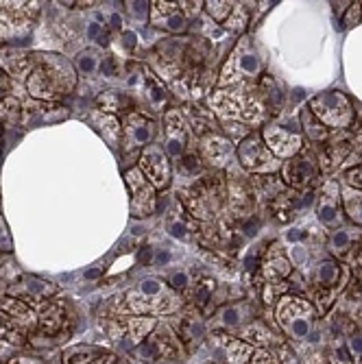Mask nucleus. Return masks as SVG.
Masks as SVG:
<instances>
[{
  "label": "nucleus",
  "instance_id": "nucleus-51",
  "mask_svg": "<svg viewBox=\"0 0 362 364\" xmlns=\"http://www.w3.org/2000/svg\"><path fill=\"white\" fill-rule=\"evenodd\" d=\"M360 3H351V7H349V11H347V18H345V24L347 26H353L358 20H360Z\"/></svg>",
  "mask_w": 362,
  "mask_h": 364
},
{
  "label": "nucleus",
  "instance_id": "nucleus-3",
  "mask_svg": "<svg viewBox=\"0 0 362 364\" xmlns=\"http://www.w3.org/2000/svg\"><path fill=\"white\" fill-rule=\"evenodd\" d=\"M142 362L169 364L183 358V343L171 325H157L134 351Z\"/></svg>",
  "mask_w": 362,
  "mask_h": 364
},
{
  "label": "nucleus",
  "instance_id": "nucleus-21",
  "mask_svg": "<svg viewBox=\"0 0 362 364\" xmlns=\"http://www.w3.org/2000/svg\"><path fill=\"white\" fill-rule=\"evenodd\" d=\"M316 218L325 227H336L341 223V212H339V186L336 183H325L323 196L316 205Z\"/></svg>",
  "mask_w": 362,
  "mask_h": 364
},
{
  "label": "nucleus",
  "instance_id": "nucleus-32",
  "mask_svg": "<svg viewBox=\"0 0 362 364\" xmlns=\"http://www.w3.org/2000/svg\"><path fill=\"white\" fill-rule=\"evenodd\" d=\"M288 273H290V262L282 253L269 255V259L265 262L267 279H284V277H288Z\"/></svg>",
  "mask_w": 362,
  "mask_h": 364
},
{
  "label": "nucleus",
  "instance_id": "nucleus-9",
  "mask_svg": "<svg viewBox=\"0 0 362 364\" xmlns=\"http://www.w3.org/2000/svg\"><path fill=\"white\" fill-rule=\"evenodd\" d=\"M310 109L327 127H347L351 122V105L341 92H323L314 96Z\"/></svg>",
  "mask_w": 362,
  "mask_h": 364
},
{
  "label": "nucleus",
  "instance_id": "nucleus-18",
  "mask_svg": "<svg viewBox=\"0 0 362 364\" xmlns=\"http://www.w3.org/2000/svg\"><path fill=\"white\" fill-rule=\"evenodd\" d=\"M173 329H175V334L181 338V343L188 347L199 345L206 336V323L201 321L199 312H196L194 308H190L181 316H177L173 321Z\"/></svg>",
  "mask_w": 362,
  "mask_h": 364
},
{
  "label": "nucleus",
  "instance_id": "nucleus-13",
  "mask_svg": "<svg viewBox=\"0 0 362 364\" xmlns=\"http://www.w3.org/2000/svg\"><path fill=\"white\" fill-rule=\"evenodd\" d=\"M155 122L151 118H147L144 114H129L124 118V129H122V144H124V153H136L140 149H147L149 142L155 136Z\"/></svg>",
  "mask_w": 362,
  "mask_h": 364
},
{
  "label": "nucleus",
  "instance_id": "nucleus-40",
  "mask_svg": "<svg viewBox=\"0 0 362 364\" xmlns=\"http://www.w3.org/2000/svg\"><path fill=\"white\" fill-rule=\"evenodd\" d=\"M214 299V282L210 279H203L199 286L194 290V304L196 306H206Z\"/></svg>",
  "mask_w": 362,
  "mask_h": 364
},
{
  "label": "nucleus",
  "instance_id": "nucleus-34",
  "mask_svg": "<svg viewBox=\"0 0 362 364\" xmlns=\"http://www.w3.org/2000/svg\"><path fill=\"white\" fill-rule=\"evenodd\" d=\"M245 323V308L243 306H229V308H223L216 316V325L220 327H240Z\"/></svg>",
  "mask_w": 362,
  "mask_h": 364
},
{
  "label": "nucleus",
  "instance_id": "nucleus-56",
  "mask_svg": "<svg viewBox=\"0 0 362 364\" xmlns=\"http://www.w3.org/2000/svg\"><path fill=\"white\" fill-rule=\"evenodd\" d=\"M9 364H44L42 360L33 358V355H20V358H14Z\"/></svg>",
  "mask_w": 362,
  "mask_h": 364
},
{
  "label": "nucleus",
  "instance_id": "nucleus-15",
  "mask_svg": "<svg viewBox=\"0 0 362 364\" xmlns=\"http://www.w3.org/2000/svg\"><path fill=\"white\" fill-rule=\"evenodd\" d=\"M188 144V127L179 112H169L164 118V146H166V155L181 157L186 153Z\"/></svg>",
  "mask_w": 362,
  "mask_h": 364
},
{
  "label": "nucleus",
  "instance_id": "nucleus-23",
  "mask_svg": "<svg viewBox=\"0 0 362 364\" xmlns=\"http://www.w3.org/2000/svg\"><path fill=\"white\" fill-rule=\"evenodd\" d=\"M314 175H316V168L308 157H292L284 166V179L294 188L308 186L314 179Z\"/></svg>",
  "mask_w": 362,
  "mask_h": 364
},
{
  "label": "nucleus",
  "instance_id": "nucleus-55",
  "mask_svg": "<svg viewBox=\"0 0 362 364\" xmlns=\"http://www.w3.org/2000/svg\"><path fill=\"white\" fill-rule=\"evenodd\" d=\"M347 181H349L351 186H356V188H362V166L349 171V173H347Z\"/></svg>",
  "mask_w": 362,
  "mask_h": 364
},
{
  "label": "nucleus",
  "instance_id": "nucleus-50",
  "mask_svg": "<svg viewBox=\"0 0 362 364\" xmlns=\"http://www.w3.org/2000/svg\"><path fill=\"white\" fill-rule=\"evenodd\" d=\"M349 351L356 360H362V336L360 334L349 338Z\"/></svg>",
  "mask_w": 362,
  "mask_h": 364
},
{
  "label": "nucleus",
  "instance_id": "nucleus-57",
  "mask_svg": "<svg viewBox=\"0 0 362 364\" xmlns=\"http://www.w3.org/2000/svg\"><path fill=\"white\" fill-rule=\"evenodd\" d=\"M92 364H116V355L114 353H103V355H98Z\"/></svg>",
  "mask_w": 362,
  "mask_h": 364
},
{
  "label": "nucleus",
  "instance_id": "nucleus-17",
  "mask_svg": "<svg viewBox=\"0 0 362 364\" xmlns=\"http://www.w3.org/2000/svg\"><path fill=\"white\" fill-rule=\"evenodd\" d=\"M151 20L155 26L171 33H181L188 26V16L181 9V3H151Z\"/></svg>",
  "mask_w": 362,
  "mask_h": 364
},
{
  "label": "nucleus",
  "instance_id": "nucleus-11",
  "mask_svg": "<svg viewBox=\"0 0 362 364\" xmlns=\"http://www.w3.org/2000/svg\"><path fill=\"white\" fill-rule=\"evenodd\" d=\"M124 181L129 186L131 192V214L142 218V216H151L157 208V196H155V188L149 183V179L142 175L140 168H131L129 173H124Z\"/></svg>",
  "mask_w": 362,
  "mask_h": 364
},
{
  "label": "nucleus",
  "instance_id": "nucleus-59",
  "mask_svg": "<svg viewBox=\"0 0 362 364\" xmlns=\"http://www.w3.org/2000/svg\"><path fill=\"white\" fill-rule=\"evenodd\" d=\"M120 364H127V362H120Z\"/></svg>",
  "mask_w": 362,
  "mask_h": 364
},
{
  "label": "nucleus",
  "instance_id": "nucleus-28",
  "mask_svg": "<svg viewBox=\"0 0 362 364\" xmlns=\"http://www.w3.org/2000/svg\"><path fill=\"white\" fill-rule=\"evenodd\" d=\"M131 103V98L124 94V92H118V90H107L103 94L96 96V105H98V112L103 114H116V112H122L127 109V105Z\"/></svg>",
  "mask_w": 362,
  "mask_h": 364
},
{
  "label": "nucleus",
  "instance_id": "nucleus-10",
  "mask_svg": "<svg viewBox=\"0 0 362 364\" xmlns=\"http://www.w3.org/2000/svg\"><path fill=\"white\" fill-rule=\"evenodd\" d=\"M238 159H240V164L247 168V171H251V173H273V171H277V159H275V155L269 151V146L262 142V138L260 136H247L240 144H238Z\"/></svg>",
  "mask_w": 362,
  "mask_h": 364
},
{
  "label": "nucleus",
  "instance_id": "nucleus-30",
  "mask_svg": "<svg viewBox=\"0 0 362 364\" xmlns=\"http://www.w3.org/2000/svg\"><path fill=\"white\" fill-rule=\"evenodd\" d=\"M101 63H103V57L96 48H83L79 55H77V61H75V68L79 75L83 77H92L94 73L101 70Z\"/></svg>",
  "mask_w": 362,
  "mask_h": 364
},
{
  "label": "nucleus",
  "instance_id": "nucleus-36",
  "mask_svg": "<svg viewBox=\"0 0 362 364\" xmlns=\"http://www.w3.org/2000/svg\"><path fill=\"white\" fill-rule=\"evenodd\" d=\"M343 198H345V208H347L349 218L362 225V192H358L353 188H347L343 192Z\"/></svg>",
  "mask_w": 362,
  "mask_h": 364
},
{
  "label": "nucleus",
  "instance_id": "nucleus-45",
  "mask_svg": "<svg viewBox=\"0 0 362 364\" xmlns=\"http://www.w3.org/2000/svg\"><path fill=\"white\" fill-rule=\"evenodd\" d=\"M251 364H280V358L273 351H255Z\"/></svg>",
  "mask_w": 362,
  "mask_h": 364
},
{
  "label": "nucleus",
  "instance_id": "nucleus-37",
  "mask_svg": "<svg viewBox=\"0 0 362 364\" xmlns=\"http://www.w3.org/2000/svg\"><path fill=\"white\" fill-rule=\"evenodd\" d=\"M353 242V234H351V229H339L334 231V236L330 238V249L334 255H345L349 251Z\"/></svg>",
  "mask_w": 362,
  "mask_h": 364
},
{
  "label": "nucleus",
  "instance_id": "nucleus-43",
  "mask_svg": "<svg viewBox=\"0 0 362 364\" xmlns=\"http://www.w3.org/2000/svg\"><path fill=\"white\" fill-rule=\"evenodd\" d=\"M201 166V157H196V155H188L179 161V171H183V175H192L196 173Z\"/></svg>",
  "mask_w": 362,
  "mask_h": 364
},
{
  "label": "nucleus",
  "instance_id": "nucleus-27",
  "mask_svg": "<svg viewBox=\"0 0 362 364\" xmlns=\"http://www.w3.org/2000/svg\"><path fill=\"white\" fill-rule=\"evenodd\" d=\"M166 231H169L173 238H177V240H183V242L192 240V236H194V225L186 218L183 208H177V210H173L169 214V218H166Z\"/></svg>",
  "mask_w": 362,
  "mask_h": 364
},
{
  "label": "nucleus",
  "instance_id": "nucleus-29",
  "mask_svg": "<svg viewBox=\"0 0 362 364\" xmlns=\"http://www.w3.org/2000/svg\"><path fill=\"white\" fill-rule=\"evenodd\" d=\"M107 353L103 347H94V345H77L68 349L61 358V364H92L98 355Z\"/></svg>",
  "mask_w": 362,
  "mask_h": 364
},
{
  "label": "nucleus",
  "instance_id": "nucleus-14",
  "mask_svg": "<svg viewBox=\"0 0 362 364\" xmlns=\"http://www.w3.org/2000/svg\"><path fill=\"white\" fill-rule=\"evenodd\" d=\"M38 329L46 338L63 341L70 329V316L65 306L61 301H48L38 314Z\"/></svg>",
  "mask_w": 362,
  "mask_h": 364
},
{
  "label": "nucleus",
  "instance_id": "nucleus-38",
  "mask_svg": "<svg viewBox=\"0 0 362 364\" xmlns=\"http://www.w3.org/2000/svg\"><path fill=\"white\" fill-rule=\"evenodd\" d=\"M206 5V9H208V14H210V18H214L216 22H220V20H227L229 18V14L234 11V3H214V0H210V3H203Z\"/></svg>",
  "mask_w": 362,
  "mask_h": 364
},
{
  "label": "nucleus",
  "instance_id": "nucleus-19",
  "mask_svg": "<svg viewBox=\"0 0 362 364\" xmlns=\"http://www.w3.org/2000/svg\"><path fill=\"white\" fill-rule=\"evenodd\" d=\"M36 57L31 53H22V50H5L0 53V70H5L9 77L26 81L36 68Z\"/></svg>",
  "mask_w": 362,
  "mask_h": 364
},
{
  "label": "nucleus",
  "instance_id": "nucleus-53",
  "mask_svg": "<svg viewBox=\"0 0 362 364\" xmlns=\"http://www.w3.org/2000/svg\"><path fill=\"white\" fill-rule=\"evenodd\" d=\"M173 259V253H171V249H164V251H159L155 257H153V264L155 267H166V264Z\"/></svg>",
  "mask_w": 362,
  "mask_h": 364
},
{
  "label": "nucleus",
  "instance_id": "nucleus-31",
  "mask_svg": "<svg viewBox=\"0 0 362 364\" xmlns=\"http://www.w3.org/2000/svg\"><path fill=\"white\" fill-rule=\"evenodd\" d=\"M22 120V103L16 96H7L3 103H0V124H5L7 129L18 127Z\"/></svg>",
  "mask_w": 362,
  "mask_h": 364
},
{
  "label": "nucleus",
  "instance_id": "nucleus-46",
  "mask_svg": "<svg viewBox=\"0 0 362 364\" xmlns=\"http://www.w3.org/2000/svg\"><path fill=\"white\" fill-rule=\"evenodd\" d=\"M308 238V231L302 229V227H292L286 231V240L292 242V245H304V240Z\"/></svg>",
  "mask_w": 362,
  "mask_h": 364
},
{
  "label": "nucleus",
  "instance_id": "nucleus-6",
  "mask_svg": "<svg viewBox=\"0 0 362 364\" xmlns=\"http://www.w3.org/2000/svg\"><path fill=\"white\" fill-rule=\"evenodd\" d=\"M312 306L297 296H284L277 308V318L284 332L294 341H306L312 329Z\"/></svg>",
  "mask_w": 362,
  "mask_h": 364
},
{
  "label": "nucleus",
  "instance_id": "nucleus-2",
  "mask_svg": "<svg viewBox=\"0 0 362 364\" xmlns=\"http://www.w3.org/2000/svg\"><path fill=\"white\" fill-rule=\"evenodd\" d=\"M181 308L179 294L173 292L166 284L157 277L142 279L136 288L124 294V301L114 306V312H131V314H171Z\"/></svg>",
  "mask_w": 362,
  "mask_h": 364
},
{
  "label": "nucleus",
  "instance_id": "nucleus-4",
  "mask_svg": "<svg viewBox=\"0 0 362 364\" xmlns=\"http://www.w3.org/2000/svg\"><path fill=\"white\" fill-rule=\"evenodd\" d=\"M212 107L225 120H243V122H260L262 107L255 98L247 96L243 90H218L212 96Z\"/></svg>",
  "mask_w": 362,
  "mask_h": 364
},
{
  "label": "nucleus",
  "instance_id": "nucleus-41",
  "mask_svg": "<svg viewBox=\"0 0 362 364\" xmlns=\"http://www.w3.org/2000/svg\"><path fill=\"white\" fill-rule=\"evenodd\" d=\"M11 249H14V245H11L9 225L3 216V205H0V253H9Z\"/></svg>",
  "mask_w": 362,
  "mask_h": 364
},
{
  "label": "nucleus",
  "instance_id": "nucleus-7",
  "mask_svg": "<svg viewBox=\"0 0 362 364\" xmlns=\"http://www.w3.org/2000/svg\"><path fill=\"white\" fill-rule=\"evenodd\" d=\"M57 292H59L57 284H50L36 275H20V279L7 288V296L24 301L33 310H42L48 304V299H53Z\"/></svg>",
  "mask_w": 362,
  "mask_h": 364
},
{
  "label": "nucleus",
  "instance_id": "nucleus-54",
  "mask_svg": "<svg viewBox=\"0 0 362 364\" xmlns=\"http://www.w3.org/2000/svg\"><path fill=\"white\" fill-rule=\"evenodd\" d=\"M122 44H124V48L134 50L136 44H138V36H136L134 31H122Z\"/></svg>",
  "mask_w": 362,
  "mask_h": 364
},
{
  "label": "nucleus",
  "instance_id": "nucleus-8",
  "mask_svg": "<svg viewBox=\"0 0 362 364\" xmlns=\"http://www.w3.org/2000/svg\"><path fill=\"white\" fill-rule=\"evenodd\" d=\"M40 3H0V40H14L28 31Z\"/></svg>",
  "mask_w": 362,
  "mask_h": 364
},
{
  "label": "nucleus",
  "instance_id": "nucleus-42",
  "mask_svg": "<svg viewBox=\"0 0 362 364\" xmlns=\"http://www.w3.org/2000/svg\"><path fill=\"white\" fill-rule=\"evenodd\" d=\"M290 259H292L294 267L306 269L308 264H310V251H308L304 245H292V249H290Z\"/></svg>",
  "mask_w": 362,
  "mask_h": 364
},
{
  "label": "nucleus",
  "instance_id": "nucleus-49",
  "mask_svg": "<svg viewBox=\"0 0 362 364\" xmlns=\"http://www.w3.org/2000/svg\"><path fill=\"white\" fill-rule=\"evenodd\" d=\"M169 284H171L173 288H188L190 277H188V273H173V275L169 277Z\"/></svg>",
  "mask_w": 362,
  "mask_h": 364
},
{
  "label": "nucleus",
  "instance_id": "nucleus-24",
  "mask_svg": "<svg viewBox=\"0 0 362 364\" xmlns=\"http://www.w3.org/2000/svg\"><path fill=\"white\" fill-rule=\"evenodd\" d=\"M144 90V96L147 101L153 109L161 112L164 107H166V101H169V94H166V87H164V83L147 68H142V77H140V85Z\"/></svg>",
  "mask_w": 362,
  "mask_h": 364
},
{
  "label": "nucleus",
  "instance_id": "nucleus-12",
  "mask_svg": "<svg viewBox=\"0 0 362 364\" xmlns=\"http://www.w3.org/2000/svg\"><path fill=\"white\" fill-rule=\"evenodd\" d=\"M140 171L155 190L171 186V161L159 146H147L140 153Z\"/></svg>",
  "mask_w": 362,
  "mask_h": 364
},
{
  "label": "nucleus",
  "instance_id": "nucleus-25",
  "mask_svg": "<svg viewBox=\"0 0 362 364\" xmlns=\"http://www.w3.org/2000/svg\"><path fill=\"white\" fill-rule=\"evenodd\" d=\"M216 345L223 347V353L227 358L229 364H249L251 358H253V347L249 343H243V341H236L232 336H225V334H218L216 336Z\"/></svg>",
  "mask_w": 362,
  "mask_h": 364
},
{
  "label": "nucleus",
  "instance_id": "nucleus-47",
  "mask_svg": "<svg viewBox=\"0 0 362 364\" xmlns=\"http://www.w3.org/2000/svg\"><path fill=\"white\" fill-rule=\"evenodd\" d=\"M101 73L105 77H116L118 75V63H116V57H103V63H101Z\"/></svg>",
  "mask_w": 362,
  "mask_h": 364
},
{
  "label": "nucleus",
  "instance_id": "nucleus-16",
  "mask_svg": "<svg viewBox=\"0 0 362 364\" xmlns=\"http://www.w3.org/2000/svg\"><path fill=\"white\" fill-rule=\"evenodd\" d=\"M265 140H267L269 151L273 155H280V157L294 155L302 149V142H304L297 131H290V129L280 127V124H271L265 129Z\"/></svg>",
  "mask_w": 362,
  "mask_h": 364
},
{
  "label": "nucleus",
  "instance_id": "nucleus-22",
  "mask_svg": "<svg viewBox=\"0 0 362 364\" xmlns=\"http://www.w3.org/2000/svg\"><path fill=\"white\" fill-rule=\"evenodd\" d=\"M0 310H3L20 329H33L38 325V312L33 310L31 306H26L20 299H14V296H3L0 299Z\"/></svg>",
  "mask_w": 362,
  "mask_h": 364
},
{
  "label": "nucleus",
  "instance_id": "nucleus-52",
  "mask_svg": "<svg viewBox=\"0 0 362 364\" xmlns=\"http://www.w3.org/2000/svg\"><path fill=\"white\" fill-rule=\"evenodd\" d=\"M9 87H11L9 77L5 75V70H0V103H3L5 98L9 96Z\"/></svg>",
  "mask_w": 362,
  "mask_h": 364
},
{
  "label": "nucleus",
  "instance_id": "nucleus-44",
  "mask_svg": "<svg viewBox=\"0 0 362 364\" xmlns=\"http://www.w3.org/2000/svg\"><path fill=\"white\" fill-rule=\"evenodd\" d=\"M243 26H245V11H243V7H234L232 16H229L227 28L229 31H240Z\"/></svg>",
  "mask_w": 362,
  "mask_h": 364
},
{
  "label": "nucleus",
  "instance_id": "nucleus-48",
  "mask_svg": "<svg viewBox=\"0 0 362 364\" xmlns=\"http://www.w3.org/2000/svg\"><path fill=\"white\" fill-rule=\"evenodd\" d=\"M129 11L140 20H147V16L151 14V3H129Z\"/></svg>",
  "mask_w": 362,
  "mask_h": 364
},
{
  "label": "nucleus",
  "instance_id": "nucleus-35",
  "mask_svg": "<svg viewBox=\"0 0 362 364\" xmlns=\"http://www.w3.org/2000/svg\"><path fill=\"white\" fill-rule=\"evenodd\" d=\"M0 341L5 343H11V345H20L24 338H22V329L0 310Z\"/></svg>",
  "mask_w": 362,
  "mask_h": 364
},
{
  "label": "nucleus",
  "instance_id": "nucleus-33",
  "mask_svg": "<svg viewBox=\"0 0 362 364\" xmlns=\"http://www.w3.org/2000/svg\"><path fill=\"white\" fill-rule=\"evenodd\" d=\"M339 275H341V269H339V264L332 262V259H325L321 262L319 267H316V273H314V279L319 286L323 288H330L339 282Z\"/></svg>",
  "mask_w": 362,
  "mask_h": 364
},
{
  "label": "nucleus",
  "instance_id": "nucleus-5",
  "mask_svg": "<svg viewBox=\"0 0 362 364\" xmlns=\"http://www.w3.org/2000/svg\"><path fill=\"white\" fill-rule=\"evenodd\" d=\"M262 73V59L257 55V50L253 48L249 38H243L232 57L227 59V63L223 65V73L218 83L220 85H229V83H236L240 79H253Z\"/></svg>",
  "mask_w": 362,
  "mask_h": 364
},
{
  "label": "nucleus",
  "instance_id": "nucleus-58",
  "mask_svg": "<svg viewBox=\"0 0 362 364\" xmlns=\"http://www.w3.org/2000/svg\"><path fill=\"white\" fill-rule=\"evenodd\" d=\"M107 28H112V31H116V28H122V18H120L118 14H114V16H110V22H107Z\"/></svg>",
  "mask_w": 362,
  "mask_h": 364
},
{
  "label": "nucleus",
  "instance_id": "nucleus-1",
  "mask_svg": "<svg viewBox=\"0 0 362 364\" xmlns=\"http://www.w3.org/2000/svg\"><path fill=\"white\" fill-rule=\"evenodd\" d=\"M77 87V68L53 53H42L36 57V68L26 79V92L42 103H55L57 98L70 94Z\"/></svg>",
  "mask_w": 362,
  "mask_h": 364
},
{
  "label": "nucleus",
  "instance_id": "nucleus-26",
  "mask_svg": "<svg viewBox=\"0 0 362 364\" xmlns=\"http://www.w3.org/2000/svg\"><path fill=\"white\" fill-rule=\"evenodd\" d=\"M92 122H94V129L98 134L103 136V140L110 144V146H118L122 142V127H120V120L112 114H103V112H94L92 116Z\"/></svg>",
  "mask_w": 362,
  "mask_h": 364
},
{
  "label": "nucleus",
  "instance_id": "nucleus-20",
  "mask_svg": "<svg viewBox=\"0 0 362 364\" xmlns=\"http://www.w3.org/2000/svg\"><path fill=\"white\" fill-rule=\"evenodd\" d=\"M201 155L212 166H225L234 155V144L218 134H210L201 140Z\"/></svg>",
  "mask_w": 362,
  "mask_h": 364
},
{
  "label": "nucleus",
  "instance_id": "nucleus-39",
  "mask_svg": "<svg viewBox=\"0 0 362 364\" xmlns=\"http://www.w3.org/2000/svg\"><path fill=\"white\" fill-rule=\"evenodd\" d=\"M243 336H245L247 341H251V343H271V338H273V334L269 332V329H267V327H262V325H257V323L245 327Z\"/></svg>",
  "mask_w": 362,
  "mask_h": 364
}]
</instances>
